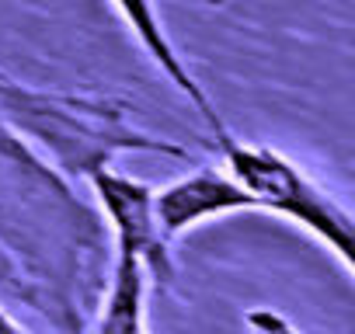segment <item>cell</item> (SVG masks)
I'll list each match as a JSON object with an SVG mask.
<instances>
[{"mask_svg":"<svg viewBox=\"0 0 355 334\" xmlns=\"http://www.w3.org/2000/svg\"><path fill=\"white\" fill-rule=\"evenodd\" d=\"M248 327H251V334H300L282 313H275V310H251L248 313Z\"/></svg>","mask_w":355,"mask_h":334,"instance_id":"52a82bcc","label":"cell"},{"mask_svg":"<svg viewBox=\"0 0 355 334\" xmlns=\"http://www.w3.org/2000/svg\"><path fill=\"white\" fill-rule=\"evenodd\" d=\"M241 209H254L251 195L230 175L213 171V167L192 171L185 178L171 182L167 188L153 192V216L167 240L196 230L202 220L241 213Z\"/></svg>","mask_w":355,"mask_h":334,"instance_id":"277c9868","label":"cell"},{"mask_svg":"<svg viewBox=\"0 0 355 334\" xmlns=\"http://www.w3.org/2000/svg\"><path fill=\"white\" fill-rule=\"evenodd\" d=\"M112 4H115V11L122 15V21L132 28V35L139 39V46L146 49V56L160 67V73L196 105V112L202 115V122L209 125V132L216 136V143L227 139L230 132H227V125H223L216 105H213L209 94L199 87V80L192 77V70L185 67V60L178 56V49L171 46V39H167V32H164V25H160V18H157V11H153V0H112Z\"/></svg>","mask_w":355,"mask_h":334,"instance_id":"5b68a950","label":"cell"},{"mask_svg":"<svg viewBox=\"0 0 355 334\" xmlns=\"http://www.w3.org/2000/svg\"><path fill=\"white\" fill-rule=\"evenodd\" d=\"M146 285L150 275L136 254L115 247V268L98 320V334H146Z\"/></svg>","mask_w":355,"mask_h":334,"instance_id":"8992f818","label":"cell"},{"mask_svg":"<svg viewBox=\"0 0 355 334\" xmlns=\"http://www.w3.org/2000/svg\"><path fill=\"white\" fill-rule=\"evenodd\" d=\"M0 334H28L21 324L11 320V313H4V306H0Z\"/></svg>","mask_w":355,"mask_h":334,"instance_id":"ba28073f","label":"cell"},{"mask_svg":"<svg viewBox=\"0 0 355 334\" xmlns=\"http://www.w3.org/2000/svg\"><path fill=\"white\" fill-rule=\"evenodd\" d=\"M87 182L112 223L115 247L136 254L150 279H157L160 285H171V279H174V261H171V247H167L171 240L157 227L153 188H146L143 182H136L129 175L112 171V167H98L94 175H87Z\"/></svg>","mask_w":355,"mask_h":334,"instance_id":"3957f363","label":"cell"},{"mask_svg":"<svg viewBox=\"0 0 355 334\" xmlns=\"http://www.w3.org/2000/svg\"><path fill=\"white\" fill-rule=\"evenodd\" d=\"M129 108L101 94H63L15 84L0 73V122L18 139L42 146L46 157L67 175L87 178L108 167L115 153H167L185 157L182 146L136 129L125 115Z\"/></svg>","mask_w":355,"mask_h":334,"instance_id":"6da1fadb","label":"cell"},{"mask_svg":"<svg viewBox=\"0 0 355 334\" xmlns=\"http://www.w3.org/2000/svg\"><path fill=\"white\" fill-rule=\"evenodd\" d=\"M202 4H209V8H216V4H223V0H202Z\"/></svg>","mask_w":355,"mask_h":334,"instance_id":"9c48e42d","label":"cell"},{"mask_svg":"<svg viewBox=\"0 0 355 334\" xmlns=\"http://www.w3.org/2000/svg\"><path fill=\"white\" fill-rule=\"evenodd\" d=\"M220 150L227 157V175L251 195L254 209H272L300 223L320 244H327V251H334L338 261L352 272L355 265L352 216L331 192H324L300 164H293L272 146L237 143L234 136H227L220 139Z\"/></svg>","mask_w":355,"mask_h":334,"instance_id":"7a4b0ae2","label":"cell"}]
</instances>
